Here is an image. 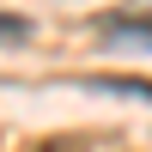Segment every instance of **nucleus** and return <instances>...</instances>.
I'll return each mask as SVG.
<instances>
[{"label":"nucleus","instance_id":"nucleus-1","mask_svg":"<svg viewBox=\"0 0 152 152\" xmlns=\"http://www.w3.org/2000/svg\"><path fill=\"white\" fill-rule=\"evenodd\" d=\"M104 37H128V43H146L152 49V6H128V12H104L97 18Z\"/></svg>","mask_w":152,"mask_h":152},{"label":"nucleus","instance_id":"nucleus-2","mask_svg":"<svg viewBox=\"0 0 152 152\" xmlns=\"http://www.w3.org/2000/svg\"><path fill=\"white\" fill-rule=\"evenodd\" d=\"M18 37H31V24H24V18H6V12H0V43H18Z\"/></svg>","mask_w":152,"mask_h":152}]
</instances>
